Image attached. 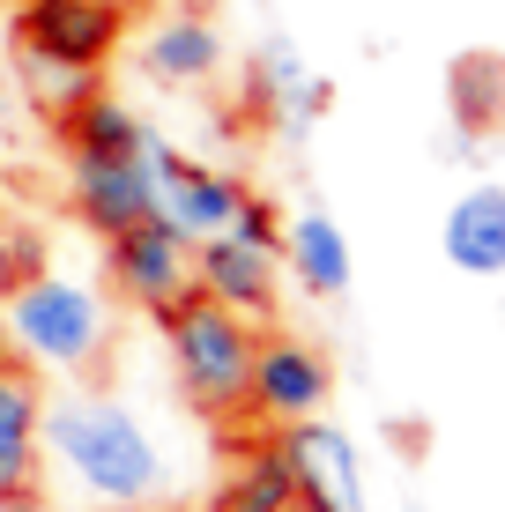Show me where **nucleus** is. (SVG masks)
Returning a JSON list of instances; mask_svg holds the SVG:
<instances>
[{"label": "nucleus", "mask_w": 505, "mask_h": 512, "mask_svg": "<svg viewBox=\"0 0 505 512\" xmlns=\"http://www.w3.org/2000/svg\"><path fill=\"white\" fill-rule=\"evenodd\" d=\"M253 97L268 104V119L283 134H305L312 119L335 104V82H320V75H305V60L290 45H260V60H253Z\"/></svg>", "instance_id": "obj_16"}, {"label": "nucleus", "mask_w": 505, "mask_h": 512, "mask_svg": "<svg viewBox=\"0 0 505 512\" xmlns=\"http://www.w3.org/2000/svg\"><path fill=\"white\" fill-rule=\"evenodd\" d=\"M0 512H52V505H45V490L30 483V490H8V498H0Z\"/></svg>", "instance_id": "obj_22"}, {"label": "nucleus", "mask_w": 505, "mask_h": 512, "mask_svg": "<svg viewBox=\"0 0 505 512\" xmlns=\"http://www.w3.org/2000/svg\"><path fill=\"white\" fill-rule=\"evenodd\" d=\"M171 8H216V0H171Z\"/></svg>", "instance_id": "obj_25"}, {"label": "nucleus", "mask_w": 505, "mask_h": 512, "mask_svg": "<svg viewBox=\"0 0 505 512\" xmlns=\"http://www.w3.org/2000/svg\"><path fill=\"white\" fill-rule=\"evenodd\" d=\"M0 327H8L0 349L30 372H90L112 349V305L82 275H60V268L15 282L0 297Z\"/></svg>", "instance_id": "obj_2"}, {"label": "nucleus", "mask_w": 505, "mask_h": 512, "mask_svg": "<svg viewBox=\"0 0 505 512\" xmlns=\"http://www.w3.org/2000/svg\"><path fill=\"white\" fill-rule=\"evenodd\" d=\"M8 282H15L8 275V223H0V297H8Z\"/></svg>", "instance_id": "obj_24"}, {"label": "nucleus", "mask_w": 505, "mask_h": 512, "mask_svg": "<svg viewBox=\"0 0 505 512\" xmlns=\"http://www.w3.org/2000/svg\"><path fill=\"white\" fill-rule=\"evenodd\" d=\"M223 60H231V45H223L208 8H164L134 30V67L156 90H201L223 75Z\"/></svg>", "instance_id": "obj_7"}, {"label": "nucleus", "mask_w": 505, "mask_h": 512, "mask_svg": "<svg viewBox=\"0 0 505 512\" xmlns=\"http://www.w3.org/2000/svg\"><path fill=\"white\" fill-rule=\"evenodd\" d=\"M327 394H335V364H327V349H312L305 334H260L253 349V379H246V416L260 431H283V423H305L327 409Z\"/></svg>", "instance_id": "obj_6"}, {"label": "nucleus", "mask_w": 505, "mask_h": 512, "mask_svg": "<svg viewBox=\"0 0 505 512\" xmlns=\"http://www.w3.org/2000/svg\"><path fill=\"white\" fill-rule=\"evenodd\" d=\"M52 268V238H45V223H8V275L15 282H30V275H45ZM8 282V290H15Z\"/></svg>", "instance_id": "obj_20"}, {"label": "nucleus", "mask_w": 505, "mask_h": 512, "mask_svg": "<svg viewBox=\"0 0 505 512\" xmlns=\"http://www.w3.org/2000/svg\"><path fill=\"white\" fill-rule=\"evenodd\" d=\"M82 8H104V15H119V23H142L149 0H82Z\"/></svg>", "instance_id": "obj_23"}, {"label": "nucleus", "mask_w": 505, "mask_h": 512, "mask_svg": "<svg viewBox=\"0 0 505 512\" xmlns=\"http://www.w3.org/2000/svg\"><path fill=\"white\" fill-rule=\"evenodd\" d=\"M194 290L216 297V305H231L238 320L268 327L275 305H283V253H268V245H246L238 231L201 238V245H194Z\"/></svg>", "instance_id": "obj_9"}, {"label": "nucleus", "mask_w": 505, "mask_h": 512, "mask_svg": "<svg viewBox=\"0 0 505 512\" xmlns=\"http://www.w3.org/2000/svg\"><path fill=\"white\" fill-rule=\"evenodd\" d=\"M283 275L298 282L305 297H320V305L350 297V238H342V223L320 216V208L290 216L283 223Z\"/></svg>", "instance_id": "obj_14"}, {"label": "nucleus", "mask_w": 505, "mask_h": 512, "mask_svg": "<svg viewBox=\"0 0 505 512\" xmlns=\"http://www.w3.org/2000/svg\"><path fill=\"white\" fill-rule=\"evenodd\" d=\"M439 245H446V260H454L461 275H505V186H468L454 208H446V223H439Z\"/></svg>", "instance_id": "obj_15"}, {"label": "nucleus", "mask_w": 505, "mask_h": 512, "mask_svg": "<svg viewBox=\"0 0 505 512\" xmlns=\"http://www.w3.org/2000/svg\"><path fill=\"white\" fill-rule=\"evenodd\" d=\"M0 75L15 82V97H23V112L38 119V127H60L75 104H90L104 90V67L60 60V52H45V45H8V67H0Z\"/></svg>", "instance_id": "obj_13"}, {"label": "nucleus", "mask_w": 505, "mask_h": 512, "mask_svg": "<svg viewBox=\"0 0 505 512\" xmlns=\"http://www.w3.org/2000/svg\"><path fill=\"white\" fill-rule=\"evenodd\" d=\"M290 505H298V475H290L275 431L238 453L231 475L216 483V498H208V512H290Z\"/></svg>", "instance_id": "obj_17"}, {"label": "nucleus", "mask_w": 505, "mask_h": 512, "mask_svg": "<svg viewBox=\"0 0 505 512\" xmlns=\"http://www.w3.org/2000/svg\"><path fill=\"white\" fill-rule=\"evenodd\" d=\"M0 357H8V349H0Z\"/></svg>", "instance_id": "obj_29"}, {"label": "nucleus", "mask_w": 505, "mask_h": 512, "mask_svg": "<svg viewBox=\"0 0 505 512\" xmlns=\"http://www.w3.org/2000/svg\"><path fill=\"white\" fill-rule=\"evenodd\" d=\"M45 461V379L30 364L0 357V498L30 490Z\"/></svg>", "instance_id": "obj_12"}, {"label": "nucleus", "mask_w": 505, "mask_h": 512, "mask_svg": "<svg viewBox=\"0 0 505 512\" xmlns=\"http://www.w3.org/2000/svg\"><path fill=\"white\" fill-rule=\"evenodd\" d=\"M0 8H15V0H0Z\"/></svg>", "instance_id": "obj_28"}, {"label": "nucleus", "mask_w": 505, "mask_h": 512, "mask_svg": "<svg viewBox=\"0 0 505 512\" xmlns=\"http://www.w3.org/2000/svg\"><path fill=\"white\" fill-rule=\"evenodd\" d=\"M446 97H454V119L468 134H491L505 119V60L498 52H461L454 75H446Z\"/></svg>", "instance_id": "obj_19"}, {"label": "nucleus", "mask_w": 505, "mask_h": 512, "mask_svg": "<svg viewBox=\"0 0 505 512\" xmlns=\"http://www.w3.org/2000/svg\"><path fill=\"white\" fill-rule=\"evenodd\" d=\"M104 282H112L119 305L164 320L171 305L194 297V245L171 231L164 216H149V223H134V231L104 238Z\"/></svg>", "instance_id": "obj_5"}, {"label": "nucleus", "mask_w": 505, "mask_h": 512, "mask_svg": "<svg viewBox=\"0 0 505 512\" xmlns=\"http://www.w3.org/2000/svg\"><path fill=\"white\" fill-rule=\"evenodd\" d=\"M45 453L90 490L97 505H149L164 498V453L142 416L112 394H45Z\"/></svg>", "instance_id": "obj_1"}, {"label": "nucleus", "mask_w": 505, "mask_h": 512, "mask_svg": "<svg viewBox=\"0 0 505 512\" xmlns=\"http://www.w3.org/2000/svg\"><path fill=\"white\" fill-rule=\"evenodd\" d=\"M156 327H164V357H171V379H179L186 409L208 416V423L246 416V379H253V349H260L253 320H238L231 305H216V297L194 290Z\"/></svg>", "instance_id": "obj_3"}, {"label": "nucleus", "mask_w": 505, "mask_h": 512, "mask_svg": "<svg viewBox=\"0 0 505 512\" xmlns=\"http://www.w3.org/2000/svg\"><path fill=\"white\" fill-rule=\"evenodd\" d=\"M290 512H320V505H305V498H298V505H290Z\"/></svg>", "instance_id": "obj_26"}, {"label": "nucleus", "mask_w": 505, "mask_h": 512, "mask_svg": "<svg viewBox=\"0 0 505 512\" xmlns=\"http://www.w3.org/2000/svg\"><path fill=\"white\" fill-rule=\"evenodd\" d=\"M142 164H149V193H156V216L171 223L186 245H201V238H223L238 223V208H246V179L238 171H216V164H201V156H186L179 141H164V134H142Z\"/></svg>", "instance_id": "obj_4"}, {"label": "nucleus", "mask_w": 505, "mask_h": 512, "mask_svg": "<svg viewBox=\"0 0 505 512\" xmlns=\"http://www.w3.org/2000/svg\"><path fill=\"white\" fill-rule=\"evenodd\" d=\"M275 446H283L290 475H298V498L320 505V512H364V468H357V446L342 423H283L275 431Z\"/></svg>", "instance_id": "obj_10"}, {"label": "nucleus", "mask_w": 505, "mask_h": 512, "mask_svg": "<svg viewBox=\"0 0 505 512\" xmlns=\"http://www.w3.org/2000/svg\"><path fill=\"white\" fill-rule=\"evenodd\" d=\"M52 134H60V149H67V156H142V134H149V119L134 112L127 97L97 90L90 104H75V112H67Z\"/></svg>", "instance_id": "obj_18"}, {"label": "nucleus", "mask_w": 505, "mask_h": 512, "mask_svg": "<svg viewBox=\"0 0 505 512\" xmlns=\"http://www.w3.org/2000/svg\"><path fill=\"white\" fill-rule=\"evenodd\" d=\"M67 216H75L97 245L134 231V223H149L156 216L149 164L142 156H67Z\"/></svg>", "instance_id": "obj_8"}, {"label": "nucleus", "mask_w": 505, "mask_h": 512, "mask_svg": "<svg viewBox=\"0 0 505 512\" xmlns=\"http://www.w3.org/2000/svg\"><path fill=\"white\" fill-rule=\"evenodd\" d=\"M0 90H8V75H0Z\"/></svg>", "instance_id": "obj_27"}, {"label": "nucleus", "mask_w": 505, "mask_h": 512, "mask_svg": "<svg viewBox=\"0 0 505 512\" xmlns=\"http://www.w3.org/2000/svg\"><path fill=\"white\" fill-rule=\"evenodd\" d=\"M246 245H268V253H283V216H275V201H260V193H246V208H238L231 223Z\"/></svg>", "instance_id": "obj_21"}, {"label": "nucleus", "mask_w": 505, "mask_h": 512, "mask_svg": "<svg viewBox=\"0 0 505 512\" xmlns=\"http://www.w3.org/2000/svg\"><path fill=\"white\" fill-rule=\"evenodd\" d=\"M127 30L134 23H119L104 8H82V0H15L8 8V45H45L60 60H82V67H112Z\"/></svg>", "instance_id": "obj_11"}]
</instances>
